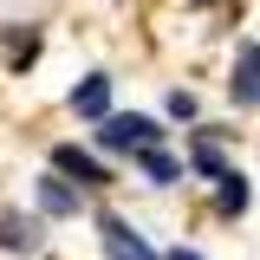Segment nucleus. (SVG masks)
<instances>
[{
  "mask_svg": "<svg viewBox=\"0 0 260 260\" xmlns=\"http://www.w3.org/2000/svg\"><path fill=\"white\" fill-rule=\"evenodd\" d=\"M234 104H260V46L247 39L234 59Z\"/></svg>",
  "mask_w": 260,
  "mask_h": 260,
  "instance_id": "4",
  "label": "nucleus"
},
{
  "mask_svg": "<svg viewBox=\"0 0 260 260\" xmlns=\"http://www.w3.org/2000/svg\"><path fill=\"white\" fill-rule=\"evenodd\" d=\"M52 169H59L65 182H78V189H98V182H111V176H104V162H98V156H85L78 143H59V150H52Z\"/></svg>",
  "mask_w": 260,
  "mask_h": 260,
  "instance_id": "2",
  "label": "nucleus"
},
{
  "mask_svg": "<svg viewBox=\"0 0 260 260\" xmlns=\"http://www.w3.org/2000/svg\"><path fill=\"white\" fill-rule=\"evenodd\" d=\"M137 169H143L150 182H182V162L169 156V150H156V143H150V150H137Z\"/></svg>",
  "mask_w": 260,
  "mask_h": 260,
  "instance_id": "7",
  "label": "nucleus"
},
{
  "mask_svg": "<svg viewBox=\"0 0 260 260\" xmlns=\"http://www.w3.org/2000/svg\"><path fill=\"white\" fill-rule=\"evenodd\" d=\"M72 111H78V117H104V111H111V78H85V85L72 91Z\"/></svg>",
  "mask_w": 260,
  "mask_h": 260,
  "instance_id": "5",
  "label": "nucleus"
},
{
  "mask_svg": "<svg viewBox=\"0 0 260 260\" xmlns=\"http://www.w3.org/2000/svg\"><path fill=\"white\" fill-rule=\"evenodd\" d=\"M169 117L189 124V117H195V98H189V91H169Z\"/></svg>",
  "mask_w": 260,
  "mask_h": 260,
  "instance_id": "12",
  "label": "nucleus"
},
{
  "mask_svg": "<svg viewBox=\"0 0 260 260\" xmlns=\"http://www.w3.org/2000/svg\"><path fill=\"white\" fill-rule=\"evenodd\" d=\"M98 143L137 156V150L162 143V130H156V117H143V111H104V117H98Z\"/></svg>",
  "mask_w": 260,
  "mask_h": 260,
  "instance_id": "1",
  "label": "nucleus"
},
{
  "mask_svg": "<svg viewBox=\"0 0 260 260\" xmlns=\"http://www.w3.org/2000/svg\"><path fill=\"white\" fill-rule=\"evenodd\" d=\"M202 7H208V0H202Z\"/></svg>",
  "mask_w": 260,
  "mask_h": 260,
  "instance_id": "14",
  "label": "nucleus"
},
{
  "mask_svg": "<svg viewBox=\"0 0 260 260\" xmlns=\"http://www.w3.org/2000/svg\"><path fill=\"white\" fill-rule=\"evenodd\" d=\"M247 202H254V189H247V176H241V169H228V176H221V215H241Z\"/></svg>",
  "mask_w": 260,
  "mask_h": 260,
  "instance_id": "8",
  "label": "nucleus"
},
{
  "mask_svg": "<svg viewBox=\"0 0 260 260\" xmlns=\"http://www.w3.org/2000/svg\"><path fill=\"white\" fill-rule=\"evenodd\" d=\"M0 241H7V247H26V254H32V247H39V221H20V215H13Z\"/></svg>",
  "mask_w": 260,
  "mask_h": 260,
  "instance_id": "10",
  "label": "nucleus"
},
{
  "mask_svg": "<svg viewBox=\"0 0 260 260\" xmlns=\"http://www.w3.org/2000/svg\"><path fill=\"white\" fill-rule=\"evenodd\" d=\"M169 260H202V254H195V247H176V254H169Z\"/></svg>",
  "mask_w": 260,
  "mask_h": 260,
  "instance_id": "13",
  "label": "nucleus"
},
{
  "mask_svg": "<svg viewBox=\"0 0 260 260\" xmlns=\"http://www.w3.org/2000/svg\"><path fill=\"white\" fill-rule=\"evenodd\" d=\"M98 234H104V254L111 260H156L150 247H143V234H130L124 215H98Z\"/></svg>",
  "mask_w": 260,
  "mask_h": 260,
  "instance_id": "3",
  "label": "nucleus"
},
{
  "mask_svg": "<svg viewBox=\"0 0 260 260\" xmlns=\"http://www.w3.org/2000/svg\"><path fill=\"white\" fill-rule=\"evenodd\" d=\"M189 169H202V176H215V182H221V176H228V156L208 143V137H202V143L189 150Z\"/></svg>",
  "mask_w": 260,
  "mask_h": 260,
  "instance_id": "9",
  "label": "nucleus"
},
{
  "mask_svg": "<svg viewBox=\"0 0 260 260\" xmlns=\"http://www.w3.org/2000/svg\"><path fill=\"white\" fill-rule=\"evenodd\" d=\"M32 52H39L32 32H13V39H7V59H13V65H32Z\"/></svg>",
  "mask_w": 260,
  "mask_h": 260,
  "instance_id": "11",
  "label": "nucleus"
},
{
  "mask_svg": "<svg viewBox=\"0 0 260 260\" xmlns=\"http://www.w3.org/2000/svg\"><path fill=\"white\" fill-rule=\"evenodd\" d=\"M39 208H46V215H78V189H72L65 176H46V182H39Z\"/></svg>",
  "mask_w": 260,
  "mask_h": 260,
  "instance_id": "6",
  "label": "nucleus"
}]
</instances>
